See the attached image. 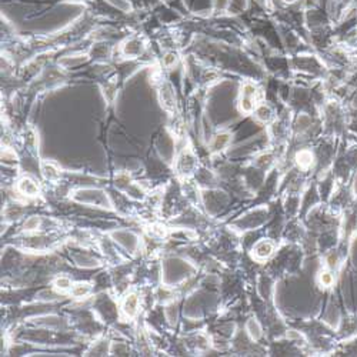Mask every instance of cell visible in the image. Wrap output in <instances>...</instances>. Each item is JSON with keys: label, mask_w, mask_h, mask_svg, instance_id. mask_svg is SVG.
Segmentation results:
<instances>
[{"label": "cell", "mask_w": 357, "mask_h": 357, "mask_svg": "<svg viewBox=\"0 0 357 357\" xmlns=\"http://www.w3.org/2000/svg\"><path fill=\"white\" fill-rule=\"evenodd\" d=\"M176 62H177V56H176L173 52L166 53V56L163 57V63H164V66L166 67H173L176 65Z\"/></svg>", "instance_id": "13"}, {"label": "cell", "mask_w": 357, "mask_h": 357, "mask_svg": "<svg viewBox=\"0 0 357 357\" xmlns=\"http://www.w3.org/2000/svg\"><path fill=\"white\" fill-rule=\"evenodd\" d=\"M18 188H19L20 192H22L23 195H26V196H36L39 193L38 185H36L32 178L29 177L22 178L19 182V185H18Z\"/></svg>", "instance_id": "4"}, {"label": "cell", "mask_w": 357, "mask_h": 357, "mask_svg": "<svg viewBox=\"0 0 357 357\" xmlns=\"http://www.w3.org/2000/svg\"><path fill=\"white\" fill-rule=\"evenodd\" d=\"M256 117H257L259 120L266 122V120H269V119L272 117V110H270L266 104L257 106V107H256Z\"/></svg>", "instance_id": "10"}, {"label": "cell", "mask_w": 357, "mask_h": 357, "mask_svg": "<svg viewBox=\"0 0 357 357\" xmlns=\"http://www.w3.org/2000/svg\"><path fill=\"white\" fill-rule=\"evenodd\" d=\"M107 2H110L112 5H114V6H117L120 10H129L130 9V5H129V2L127 0H107Z\"/></svg>", "instance_id": "15"}, {"label": "cell", "mask_w": 357, "mask_h": 357, "mask_svg": "<svg viewBox=\"0 0 357 357\" xmlns=\"http://www.w3.org/2000/svg\"><path fill=\"white\" fill-rule=\"evenodd\" d=\"M42 173H43V176H45L47 180H55V178H57V176H59V170L55 167V164H52V163H49V161L43 163Z\"/></svg>", "instance_id": "6"}, {"label": "cell", "mask_w": 357, "mask_h": 357, "mask_svg": "<svg viewBox=\"0 0 357 357\" xmlns=\"http://www.w3.org/2000/svg\"><path fill=\"white\" fill-rule=\"evenodd\" d=\"M122 311L126 314V317H134L139 311V296L137 294L126 296L122 303Z\"/></svg>", "instance_id": "2"}, {"label": "cell", "mask_w": 357, "mask_h": 357, "mask_svg": "<svg viewBox=\"0 0 357 357\" xmlns=\"http://www.w3.org/2000/svg\"><path fill=\"white\" fill-rule=\"evenodd\" d=\"M247 330H249V334H250V337L253 338V340H257L262 336V329H260L259 323L254 319H252L247 323Z\"/></svg>", "instance_id": "9"}, {"label": "cell", "mask_w": 357, "mask_h": 357, "mask_svg": "<svg viewBox=\"0 0 357 357\" xmlns=\"http://www.w3.org/2000/svg\"><path fill=\"white\" fill-rule=\"evenodd\" d=\"M296 159H297V163L300 164L301 167H309L311 163H313V154H311V151L309 150H301L297 156H296Z\"/></svg>", "instance_id": "7"}, {"label": "cell", "mask_w": 357, "mask_h": 357, "mask_svg": "<svg viewBox=\"0 0 357 357\" xmlns=\"http://www.w3.org/2000/svg\"><path fill=\"white\" fill-rule=\"evenodd\" d=\"M55 287H56L57 290L60 291H66L69 290V289H72V280L69 279V277H59V279H56V282H55Z\"/></svg>", "instance_id": "11"}, {"label": "cell", "mask_w": 357, "mask_h": 357, "mask_svg": "<svg viewBox=\"0 0 357 357\" xmlns=\"http://www.w3.org/2000/svg\"><path fill=\"white\" fill-rule=\"evenodd\" d=\"M230 140H232V136H230L229 133H220V134H217L216 137H215V140H213V143H212V150H223L226 146L230 143Z\"/></svg>", "instance_id": "5"}, {"label": "cell", "mask_w": 357, "mask_h": 357, "mask_svg": "<svg viewBox=\"0 0 357 357\" xmlns=\"http://www.w3.org/2000/svg\"><path fill=\"white\" fill-rule=\"evenodd\" d=\"M273 250H274V246H273L272 242H269V240H262V242H259V243L256 245V247H254L253 250V254L256 259L264 260V259H267V257L272 256Z\"/></svg>", "instance_id": "3"}, {"label": "cell", "mask_w": 357, "mask_h": 357, "mask_svg": "<svg viewBox=\"0 0 357 357\" xmlns=\"http://www.w3.org/2000/svg\"><path fill=\"white\" fill-rule=\"evenodd\" d=\"M90 291V284L89 283H77L72 287V294L75 297H83Z\"/></svg>", "instance_id": "8"}, {"label": "cell", "mask_w": 357, "mask_h": 357, "mask_svg": "<svg viewBox=\"0 0 357 357\" xmlns=\"http://www.w3.org/2000/svg\"><path fill=\"white\" fill-rule=\"evenodd\" d=\"M333 282H334V277H333V274L329 272H321L320 273V284L321 286H324V287H329V286H331L333 284Z\"/></svg>", "instance_id": "12"}, {"label": "cell", "mask_w": 357, "mask_h": 357, "mask_svg": "<svg viewBox=\"0 0 357 357\" xmlns=\"http://www.w3.org/2000/svg\"><path fill=\"white\" fill-rule=\"evenodd\" d=\"M72 2H93V0H72Z\"/></svg>", "instance_id": "16"}, {"label": "cell", "mask_w": 357, "mask_h": 357, "mask_svg": "<svg viewBox=\"0 0 357 357\" xmlns=\"http://www.w3.org/2000/svg\"><path fill=\"white\" fill-rule=\"evenodd\" d=\"M257 96L259 90L257 87L252 83H246L242 87V93H240V110L242 112H252L256 109V102H257Z\"/></svg>", "instance_id": "1"}, {"label": "cell", "mask_w": 357, "mask_h": 357, "mask_svg": "<svg viewBox=\"0 0 357 357\" xmlns=\"http://www.w3.org/2000/svg\"><path fill=\"white\" fill-rule=\"evenodd\" d=\"M39 225H40V219L36 216L30 217L29 220H26V223H25V229L26 230H36L39 227Z\"/></svg>", "instance_id": "14"}]
</instances>
